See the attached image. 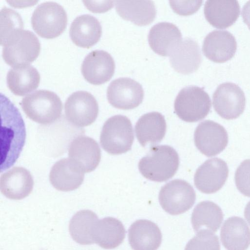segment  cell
<instances>
[{"label": "cell", "mask_w": 250, "mask_h": 250, "mask_svg": "<svg viewBox=\"0 0 250 250\" xmlns=\"http://www.w3.org/2000/svg\"><path fill=\"white\" fill-rule=\"evenodd\" d=\"M223 220L221 208L209 201L198 204L193 210L191 218L193 228L196 232L204 230L215 232L220 228Z\"/></svg>", "instance_id": "29"}, {"label": "cell", "mask_w": 250, "mask_h": 250, "mask_svg": "<svg viewBox=\"0 0 250 250\" xmlns=\"http://www.w3.org/2000/svg\"><path fill=\"white\" fill-rule=\"evenodd\" d=\"M115 68L114 61L108 52L96 50L88 53L84 58L81 71L88 82L100 85L110 80L114 73Z\"/></svg>", "instance_id": "14"}, {"label": "cell", "mask_w": 250, "mask_h": 250, "mask_svg": "<svg viewBox=\"0 0 250 250\" xmlns=\"http://www.w3.org/2000/svg\"><path fill=\"white\" fill-rule=\"evenodd\" d=\"M34 186L30 172L23 167H14L1 175L0 189L6 197L21 200L29 195Z\"/></svg>", "instance_id": "17"}, {"label": "cell", "mask_w": 250, "mask_h": 250, "mask_svg": "<svg viewBox=\"0 0 250 250\" xmlns=\"http://www.w3.org/2000/svg\"><path fill=\"white\" fill-rule=\"evenodd\" d=\"M117 13L123 19L139 26L152 22L156 15L153 1L151 0L114 1Z\"/></svg>", "instance_id": "28"}, {"label": "cell", "mask_w": 250, "mask_h": 250, "mask_svg": "<svg viewBox=\"0 0 250 250\" xmlns=\"http://www.w3.org/2000/svg\"><path fill=\"white\" fill-rule=\"evenodd\" d=\"M67 14L63 7L53 1L41 3L35 8L31 17L34 30L42 38L53 39L65 29Z\"/></svg>", "instance_id": "7"}, {"label": "cell", "mask_w": 250, "mask_h": 250, "mask_svg": "<svg viewBox=\"0 0 250 250\" xmlns=\"http://www.w3.org/2000/svg\"><path fill=\"white\" fill-rule=\"evenodd\" d=\"M185 250H220L218 237L209 230L200 231L188 242Z\"/></svg>", "instance_id": "32"}, {"label": "cell", "mask_w": 250, "mask_h": 250, "mask_svg": "<svg viewBox=\"0 0 250 250\" xmlns=\"http://www.w3.org/2000/svg\"><path fill=\"white\" fill-rule=\"evenodd\" d=\"M0 172L12 166L24 145L26 130L18 108L5 96L0 97Z\"/></svg>", "instance_id": "1"}, {"label": "cell", "mask_w": 250, "mask_h": 250, "mask_svg": "<svg viewBox=\"0 0 250 250\" xmlns=\"http://www.w3.org/2000/svg\"><path fill=\"white\" fill-rule=\"evenodd\" d=\"M195 200L196 194L192 187L180 179L173 180L165 184L159 194V203L163 209L173 215L189 210Z\"/></svg>", "instance_id": "8"}, {"label": "cell", "mask_w": 250, "mask_h": 250, "mask_svg": "<svg viewBox=\"0 0 250 250\" xmlns=\"http://www.w3.org/2000/svg\"><path fill=\"white\" fill-rule=\"evenodd\" d=\"M229 174L226 163L218 158L206 161L196 170L194 177V184L201 192L213 193L225 184Z\"/></svg>", "instance_id": "13"}, {"label": "cell", "mask_w": 250, "mask_h": 250, "mask_svg": "<svg viewBox=\"0 0 250 250\" xmlns=\"http://www.w3.org/2000/svg\"><path fill=\"white\" fill-rule=\"evenodd\" d=\"M244 216L247 222L250 225V201L248 203L245 208Z\"/></svg>", "instance_id": "37"}, {"label": "cell", "mask_w": 250, "mask_h": 250, "mask_svg": "<svg viewBox=\"0 0 250 250\" xmlns=\"http://www.w3.org/2000/svg\"><path fill=\"white\" fill-rule=\"evenodd\" d=\"M214 110L227 120L238 118L244 111L246 98L244 92L237 84L225 83L220 84L213 94Z\"/></svg>", "instance_id": "10"}, {"label": "cell", "mask_w": 250, "mask_h": 250, "mask_svg": "<svg viewBox=\"0 0 250 250\" xmlns=\"http://www.w3.org/2000/svg\"><path fill=\"white\" fill-rule=\"evenodd\" d=\"M195 145L197 149L207 157L221 152L228 143V135L221 125L211 120L201 122L194 134Z\"/></svg>", "instance_id": "12"}, {"label": "cell", "mask_w": 250, "mask_h": 250, "mask_svg": "<svg viewBox=\"0 0 250 250\" xmlns=\"http://www.w3.org/2000/svg\"><path fill=\"white\" fill-rule=\"evenodd\" d=\"M211 103L203 88L188 86L182 89L174 102L177 115L187 122H195L205 118L210 111Z\"/></svg>", "instance_id": "6"}, {"label": "cell", "mask_w": 250, "mask_h": 250, "mask_svg": "<svg viewBox=\"0 0 250 250\" xmlns=\"http://www.w3.org/2000/svg\"><path fill=\"white\" fill-rule=\"evenodd\" d=\"M162 239L158 226L148 220H138L128 229L129 243L133 250H157Z\"/></svg>", "instance_id": "18"}, {"label": "cell", "mask_w": 250, "mask_h": 250, "mask_svg": "<svg viewBox=\"0 0 250 250\" xmlns=\"http://www.w3.org/2000/svg\"><path fill=\"white\" fill-rule=\"evenodd\" d=\"M237 49V43L232 34L225 30H213L204 39L202 51L211 61L222 63L231 59Z\"/></svg>", "instance_id": "16"}, {"label": "cell", "mask_w": 250, "mask_h": 250, "mask_svg": "<svg viewBox=\"0 0 250 250\" xmlns=\"http://www.w3.org/2000/svg\"><path fill=\"white\" fill-rule=\"evenodd\" d=\"M201 0L169 1L173 10L180 15L188 16L195 13L202 5Z\"/></svg>", "instance_id": "34"}, {"label": "cell", "mask_w": 250, "mask_h": 250, "mask_svg": "<svg viewBox=\"0 0 250 250\" xmlns=\"http://www.w3.org/2000/svg\"><path fill=\"white\" fill-rule=\"evenodd\" d=\"M242 16L244 22L250 29V0L248 1L243 6Z\"/></svg>", "instance_id": "36"}, {"label": "cell", "mask_w": 250, "mask_h": 250, "mask_svg": "<svg viewBox=\"0 0 250 250\" xmlns=\"http://www.w3.org/2000/svg\"><path fill=\"white\" fill-rule=\"evenodd\" d=\"M40 78L36 68L29 64H23L9 69L6 76V83L14 94L22 96L38 88Z\"/></svg>", "instance_id": "27"}, {"label": "cell", "mask_w": 250, "mask_h": 250, "mask_svg": "<svg viewBox=\"0 0 250 250\" xmlns=\"http://www.w3.org/2000/svg\"><path fill=\"white\" fill-rule=\"evenodd\" d=\"M144 95L142 85L129 78H120L112 81L106 92L109 103L115 108L125 110L137 107L142 102Z\"/></svg>", "instance_id": "11"}, {"label": "cell", "mask_w": 250, "mask_h": 250, "mask_svg": "<svg viewBox=\"0 0 250 250\" xmlns=\"http://www.w3.org/2000/svg\"><path fill=\"white\" fill-rule=\"evenodd\" d=\"M20 105L26 115L42 125L51 124L61 116L62 104L54 92L40 89L22 98Z\"/></svg>", "instance_id": "3"}, {"label": "cell", "mask_w": 250, "mask_h": 250, "mask_svg": "<svg viewBox=\"0 0 250 250\" xmlns=\"http://www.w3.org/2000/svg\"><path fill=\"white\" fill-rule=\"evenodd\" d=\"M134 140L132 125L125 116L117 115L104 123L100 135L102 148L107 153L118 155L129 150Z\"/></svg>", "instance_id": "5"}, {"label": "cell", "mask_w": 250, "mask_h": 250, "mask_svg": "<svg viewBox=\"0 0 250 250\" xmlns=\"http://www.w3.org/2000/svg\"><path fill=\"white\" fill-rule=\"evenodd\" d=\"M166 122L160 113L152 112L142 116L135 126L136 137L143 146L160 143L165 135Z\"/></svg>", "instance_id": "26"}, {"label": "cell", "mask_w": 250, "mask_h": 250, "mask_svg": "<svg viewBox=\"0 0 250 250\" xmlns=\"http://www.w3.org/2000/svg\"><path fill=\"white\" fill-rule=\"evenodd\" d=\"M169 57L173 69L186 75L196 71L202 61L199 46L196 42L190 38L182 40Z\"/></svg>", "instance_id": "21"}, {"label": "cell", "mask_w": 250, "mask_h": 250, "mask_svg": "<svg viewBox=\"0 0 250 250\" xmlns=\"http://www.w3.org/2000/svg\"><path fill=\"white\" fill-rule=\"evenodd\" d=\"M84 177V172L68 158L62 159L54 164L49 176L53 187L62 191L78 188L82 184Z\"/></svg>", "instance_id": "20"}, {"label": "cell", "mask_w": 250, "mask_h": 250, "mask_svg": "<svg viewBox=\"0 0 250 250\" xmlns=\"http://www.w3.org/2000/svg\"><path fill=\"white\" fill-rule=\"evenodd\" d=\"M69 159L84 173L90 172L99 165L101 152L97 142L91 137L79 136L70 143Z\"/></svg>", "instance_id": "15"}, {"label": "cell", "mask_w": 250, "mask_h": 250, "mask_svg": "<svg viewBox=\"0 0 250 250\" xmlns=\"http://www.w3.org/2000/svg\"><path fill=\"white\" fill-rule=\"evenodd\" d=\"M220 238L227 250H246L250 245V229L243 218L232 216L223 224Z\"/></svg>", "instance_id": "25"}, {"label": "cell", "mask_w": 250, "mask_h": 250, "mask_svg": "<svg viewBox=\"0 0 250 250\" xmlns=\"http://www.w3.org/2000/svg\"><path fill=\"white\" fill-rule=\"evenodd\" d=\"M2 56L11 67L29 64L38 57L41 44L30 30L21 29L14 33L2 44Z\"/></svg>", "instance_id": "4"}, {"label": "cell", "mask_w": 250, "mask_h": 250, "mask_svg": "<svg viewBox=\"0 0 250 250\" xmlns=\"http://www.w3.org/2000/svg\"><path fill=\"white\" fill-rule=\"evenodd\" d=\"M64 113L67 120L74 125L84 127L96 120L99 106L95 97L86 91L71 94L64 104Z\"/></svg>", "instance_id": "9"}, {"label": "cell", "mask_w": 250, "mask_h": 250, "mask_svg": "<svg viewBox=\"0 0 250 250\" xmlns=\"http://www.w3.org/2000/svg\"><path fill=\"white\" fill-rule=\"evenodd\" d=\"M90 11L94 13H103L110 9L113 6L112 1H83Z\"/></svg>", "instance_id": "35"}, {"label": "cell", "mask_w": 250, "mask_h": 250, "mask_svg": "<svg viewBox=\"0 0 250 250\" xmlns=\"http://www.w3.org/2000/svg\"><path fill=\"white\" fill-rule=\"evenodd\" d=\"M182 40V34L178 28L167 22L153 25L148 35L151 48L162 56H169Z\"/></svg>", "instance_id": "19"}, {"label": "cell", "mask_w": 250, "mask_h": 250, "mask_svg": "<svg viewBox=\"0 0 250 250\" xmlns=\"http://www.w3.org/2000/svg\"><path fill=\"white\" fill-rule=\"evenodd\" d=\"M125 236V229L118 219L107 217L98 220L92 232L94 243L104 249H113L120 245Z\"/></svg>", "instance_id": "24"}, {"label": "cell", "mask_w": 250, "mask_h": 250, "mask_svg": "<svg viewBox=\"0 0 250 250\" xmlns=\"http://www.w3.org/2000/svg\"><path fill=\"white\" fill-rule=\"evenodd\" d=\"M179 165L176 151L167 145L153 146L139 161L140 173L147 179L155 182L168 180L176 173Z\"/></svg>", "instance_id": "2"}, {"label": "cell", "mask_w": 250, "mask_h": 250, "mask_svg": "<svg viewBox=\"0 0 250 250\" xmlns=\"http://www.w3.org/2000/svg\"><path fill=\"white\" fill-rule=\"evenodd\" d=\"M102 33L100 22L89 14L77 17L72 22L69 35L72 41L77 46L89 48L100 40Z\"/></svg>", "instance_id": "22"}, {"label": "cell", "mask_w": 250, "mask_h": 250, "mask_svg": "<svg viewBox=\"0 0 250 250\" xmlns=\"http://www.w3.org/2000/svg\"><path fill=\"white\" fill-rule=\"evenodd\" d=\"M204 12L206 20L212 26L225 29L236 21L240 8L236 0H208Z\"/></svg>", "instance_id": "23"}, {"label": "cell", "mask_w": 250, "mask_h": 250, "mask_svg": "<svg viewBox=\"0 0 250 250\" xmlns=\"http://www.w3.org/2000/svg\"><path fill=\"white\" fill-rule=\"evenodd\" d=\"M23 22L21 15L16 11L3 7L0 10V44L16 31L22 29Z\"/></svg>", "instance_id": "31"}, {"label": "cell", "mask_w": 250, "mask_h": 250, "mask_svg": "<svg viewBox=\"0 0 250 250\" xmlns=\"http://www.w3.org/2000/svg\"><path fill=\"white\" fill-rule=\"evenodd\" d=\"M234 179L238 190L244 195L250 197V159L240 164L235 171Z\"/></svg>", "instance_id": "33"}, {"label": "cell", "mask_w": 250, "mask_h": 250, "mask_svg": "<svg viewBox=\"0 0 250 250\" xmlns=\"http://www.w3.org/2000/svg\"><path fill=\"white\" fill-rule=\"evenodd\" d=\"M98 220L96 214L91 210L84 209L76 212L69 224V233L73 240L83 245L93 244V229Z\"/></svg>", "instance_id": "30"}]
</instances>
